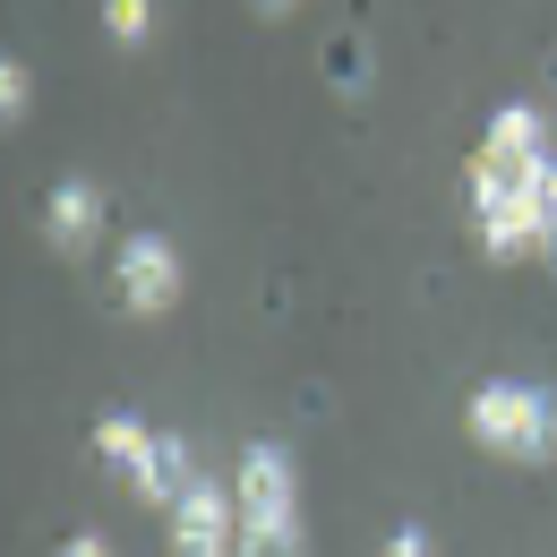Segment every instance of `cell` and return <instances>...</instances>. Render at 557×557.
<instances>
[{
    "mask_svg": "<svg viewBox=\"0 0 557 557\" xmlns=\"http://www.w3.org/2000/svg\"><path fill=\"white\" fill-rule=\"evenodd\" d=\"M103 35L112 44H146L154 35V0H103Z\"/></svg>",
    "mask_w": 557,
    "mask_h": 557,
    "instance_id": "9",
    "label": "cell"
},
{
    "mask_svg": "<svg viewBox=\"0 0 557 557\" xmlns=\"http://www.w3.org/2000/svg\"><path fill=\"white\" fill-rule=\"evenodd\" d=\"M172 557H240V497L223 481H189V497L172 506Z\"/></svg>",
    "mask_w": 557,
    "mask_h": 557,
    "instance_id": "6",
    "label": "cell"
},
{
    "mask_svg": "<svg viewBox=\"0 0 557 557\" xmlns=\"http://www.w3.org/2000/svg\"><path fill=\"white\" fill-rule=\"evenodd\" d=\"M52 557H112V541H103V532H70Z\"/></svg>",
    "mask_w": 557,
    "mask_h": 557,
    "instance_id": "13",
    "label": "cell"
},
{
    "mask_svg": "<svg viewBox=\"0 0 557 557\" xmlns=\"http://www.w3.org/2000/svg\"><path fill=\"white\" fill-rule=\"evenodd\" d=\"M541 163H549V154H497V146H481L472 172H463V198H472V223H481V249L497 258V267L541 258Z\"/></svg>",
    "mask_w": 557,
    "mask_h": 557,
    "instance_id": "1",
    "label": "cell"
},
{
    "mask_svg": "<svg viewBox=\"0 0 557 557\" xmlns=\"http://www.w3.org/2000/svg\"><path fill=\"white\" fill-rule=\"evenodd\" d=\"M481 146H497V154H557L549 112H541V103H497L488 129H481Z\"/></svg>",
    "mask_w": 557,
    "mask_h": 557,
    "instance_id": "8",
    "label": "cell"
},
{
    "mask_svg": "<svg viewBox=\"0 0 557 557\" xmlns=\"http://www.w3.org/2000/svg\"><path fill=\"white\" fill-rule=\"evenodd\" d=\"M549 77H557V61H549Z\"/></svg>",
    "mask_w": 557,
    "mask_h": 557,
    "instance_id": "15",
    "label": "cell"
},
{
    "mask_svg": "<svg viewBox=\"0 0 557 557\" xmlns=\"http://www.w3.org/2000/svg\"><path fill=\"white\" fill-rule=\"evenodd\" d=\"M541 258H549V275H557V154L541 163Z\"/></svg>",
    "mask_w": 557,
    "mask_h": 557,
    "instance_id": "11",
    "label": "cell"
},
{
    "mask_svg": "<svg viewBox=\"0 0 557 557\" xmlns=\"http://www.w3.org/2000/svg\"><path fill=\"white\" fill-rule=\"evenodd\" d=\"M240 557H300V463L283 437H249L240 446Z\"/></svg>",
    "mask_w": 557,
    "mask_h": 557,
    "instance_id": "2",
    "label": "cell"
},
{
    "mask_svg": "<svg viewBox=\"0 0 557 557\" xmlns=\"http://www.w3.org/2000/svg\"><path fill=\"white\" fill-rule=\"evenodd\" d=\"M44 232H52V249H95L103 240V189L86 181V172H70V181H52V198H44Z\"/></svg>",
    "mask_w": 557,
    "mask_h": 557,
    "instance_id": "7",
    "label": "cell"
},
{
    "mask_svg": "<svg viewBox=\"0 0 557 557\" xmlns=\"http://www.w3.org/2000/svg\"><path fill=\"white\" fill-rule=\"evenodd\" d=\"M26 103H35V77H26V61L9 52V61H0V129H17Z\"/></svg>",
    "mask_w": 557,
    "mask_h": 557,
    "instance_id": "10",
    "label": "cell"
},
{
    "mask_svg": "<svg viewBox=\"0 0 557 557\" xmlns=\"http://www.w3.org/2000/svg\"><path fill=\"white\" fill-rule=\"evenodd\" d=\"M463 429H472L481 455L557 463V386H541V377H481L472 404H463Z\"/></svg>",
    "mask_w": 557,
    "mask_h": 557,
    "instance_id": "3",
    "label": "cell"
},
{
    "mask_svg": "<svg viewBox=\"0 0 557 557\" xmlns=\"http://www.w3.org/2000/svg\"><path fill=\"white\" fill-rule=\"evenodd\" d=\"M112 283H121V309H129V318H163L189 275H181V249H172L163 232H129L121 258H112Z\"/></svg>",
    "mask_w": 557,
    "mask_h": 557,
    "instance_id": "5",
    "label": "cell"
},
{
    "mask_svg": "<svg viewBox=\"0 0 557 557\" xmlns=\"http://www.w3.org/2000/svg\"><path fill=\"white\" fill-rule=\"evenodd\" d=\"M377 557H437V532H429V523H395Z\"/></svg>",
    "mask_w": 557,
    "mask_h": 557,
    "instance_id": "12",
    "label": "cell"
},
{
    "mask_svg": "<svg viewBox=\"0 0 557 557\" xmlns=\"http://www.w3.org/2000/svg\"><path fill=\"white\" fill-rule=\"evenodd\" d=\"M95 455H103V472H121V481L138 488L146 506H181L189 481H198V463H189V446L181 437H163V429H146L138 412H103L95 420Z\"/></svg>",
    "mask_w": 557,
    "mask_h": 557,
    "instance_id": "4",
    "label": "cell"
},
{
    "mask_svg": "<svg viewBox=\"0 0 557 557\" xmlns=\"http://www.w3.org/2000/svg\"><path fill=\"white\" fill-rule=\"evenodd\" d=\"M249 9H258V17H292L300 0H249Z\"/></svg>",
    "mask_w": 557,
    "mask_h": 557,
    "instance_id": "14",
    "label": "cell"
}]
</instances>
